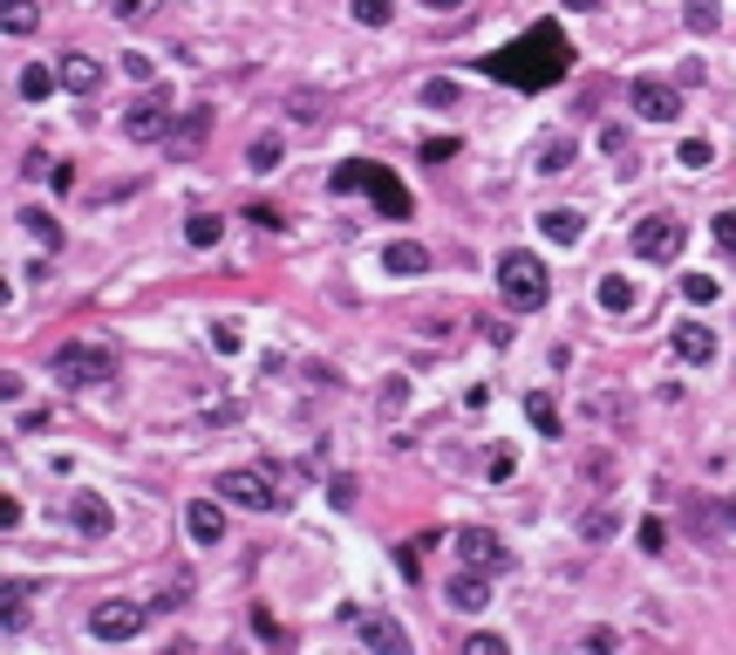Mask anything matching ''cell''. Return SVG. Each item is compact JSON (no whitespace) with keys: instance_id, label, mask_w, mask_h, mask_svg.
I'll list each match as a JSON object with an SVG mask.
<instances>
[{"instance_id":"6da1fadb","label":"cell","mask_w":736,"mask_h":655,"mask_svg":"<svg viewBox=\"0 0 736 655\" xmlns=\"http://www.w3.org/2000/svg\"><path fill=\"white\" fill-rule=\"evenodd\" d=\"M477 69H485L491 83H504V89L539 96V89H552V83H566V75H573V41H566V28H552V21H532L519 41L491 48Z\"/></svg>"},{"instance_id":"7a4b0ae2","label":"cell","mask_w":736,"mask_h":655,"mask_svg":"<svg viewBox=\"0 0 736 655\" xmlns=\"http://www.w3.org/2000/svg\"><path fill=\"white\" fill-rule=\"evenodd\" d=\"M327 191H335V198L362 191V198H375V212H389V219H410V185H402L389 164L348 158V164H335V171H327Z\"/></svg>"},{"instance_id":"3957f363","label":"cell","mask_w":736,"mask_h":655,"mask_svg":"<svg viewBox=\"0 0 736 655\" xmlns=\"http://www.w3.org/2000/svg\"><path fill=\"white\" fill-rule=\"evenodd\" d=\"M498 294H504V308H519V314L546 308V294H552L546 260H539V254H525V246H512V254L498 260Z\"/></svg>"},{"instance_id":"277c9868","label":"cell","mask_w":736,"mask_h":655,"mask_svg":"<svg viewBox=\"0 0 736 655\" xmlns=\"http://www.w3.org/2000/svg\"><path fill=\"white\" fill-rule=\"evenodd\" d=\"M48 369H55V383H68V390H103L110 375H116V356H110L103 342H62Z\"/></svg>"},{"instance_id":"5b68a950","label":"cell","mask_w":736,"mask_h":655,"mask_svg":"<svg viewBox=\"0 0 736 655\" xmlns=\"http://www.w3.org/2000/svg\"><path fill=\"white\" fill-rule=\"evenodd\" d=\"M682 246H689V225H682L675 212H648L641 225H634V254L641 260H675Z\"/></svg>"},{"instance_id":"8992f818","label":"cell","mask_w":736,"mask_h":655,"mask_svg":"<svg viewBox=\"0 0 736 655\" xmlns=\"http://www.w3.org/2000/svg\"><path fill=\"white\" fill-rule=\"evenodd\" d=\"M219 492L233 498V506H246V512H273V506L287 498L273 471H225V478H219Z\"/></svg>"},{"instance_id":"52a82bcc","label":"cell","mask_w":736,"mask_h":655,"mask_svg":"<svg viewBox=\"0 0 736 655\" xmlns=\"http://www.w3.org/2000/svg\"><path fill=\"white\" fill-rule=\"evenodd\" d=\"M144 621H150V608H137V601H103V608H89V635L96 642H137Z\"/></svg>"},{"instance_id":"ba28073f","label":"cell","mask_w":736,"mask_h":655,"mask_svg":"<svg viewBox=\"0 0 736 655\" xmlns=\"http://www.w3.org/2000/svg\"><path fill=\"white\" fill-rule=\"evenodd\" d=\"M627 103H634V116H641V123H675L682 116V89L675 83H654V75H634Z\"/></svg>"},{"instance_id":"9c48e42d","label":"cell","mask_w":736,"mask_h":655,"mask_svg":"<svg viewBox=\"0 0 736 655\" xmlns=\"http://www.w3.org/2000/svg\"><path fill=\"white\" fill-rule=\"evenodd\" d=\"M171 116H177L171 96H164V89H144L137 103H130V116H123V131H130L137 144H164V137H171Z\"/></svg>"},{"instance_id":"30bf717a","label":"cell","mask_w":736,"mask_h":655,"mask_svg":"<svg viewBox=\"0 0 736 655\" xmlns=\"http://www.w3.org/2000/svg\"><path fill=\"white\" fill-rule=\"evenodd\" d=\"M457 560L485 567V573H504V567H512V546H504L498 533H485V526H464V533H457Z\"/></svg>"},{"instance_id":"8fae6325","label":"cell","mask_w":736,"mask_h":655,"mask_svg":"<svg viewBox=\"0 0 736 655\" xmlns=\"http://www.w3.org/2000/svg\"><path fill=\"white\" fill-rule=\"evenodd\" d=\"M485 601H491V573H485V567H464V573H450V608L477 615Z\"/></svg>"},{"instance_id":"7c38bea8","label":"cell","mask_w":736,"mask_h":655,"mask_svg":"<svg viewBox=\"0 0 736 655\" xmlns=\"http://www.w3.org/2000/svg\"><path fill=\"white\" fill-rule=\"evenodd\" d=\"M68 519H75V526H83V533H89V540H103V533H110V526H116V512L103 506V492H75V498H68Z\"/></svg>"},{"instance_id":"4fadbf2b","label":"cell","mask_w":736,"mask_h":655,"mask_svg":"<svg viewBox=\"0 0 736 655\" xmlns=\"http://www.w3.org/2000/svg\"><path fill=\"white\" fill-rule=\"evenodd\" d=\"M55 75H62V89H75V96L103 89V62L83 55V48H75V55H62V62H55Z\"/></svg>"},{"instance_id":"5bb4252c","label":"cell","mask_w":736,"mask_h":655,"mask_svg":"<svg viewBox=\"0 0 736 655\" xmlns=\"http://www.w3.org/2000/svg\"><path fill=\"white\" fill-rule=\"evenodd\" d=\"M185 533H191L198 546H219V540H225V512L212 506V498H191V506H185Z\"/></svg>"},{"instance_id":"9a60e30c","label":"cell","mask_w":736,"mask_h":655,"mask_svg":"<svg viewBox=\"0 0 736 655\" xmlns=\"http://www.w3.org/2000/svg\"><path fill=\"white\" fill-rule=\"evenodd\" d=\"M675 356H682V362H716V328L682 321V328H675Z\"/></svg>"},{"instance_id":"2e32d148","label":"cell","mask_w":736,"mask_h":655,"mask_svg":"<svg viewBox=\"0 0 736 655\" xmlns=\"http://www.w3.org/2000/svg\"><path fill=\"white\" fill-rule=\"evenodd\" d=\"M383 273H396V281H416V273H429V254L416 239H396V246H383Z\"/></svg>"},{"instance_id":"e0dca14e","label":"cell","mask_w":736,"mask_h":655,"mask_svg":"<svg viewBox=\"0 0 736 655\" xmlns=\"http://www.w3.org/2000/svg\"><path fill=\"white\" fill-rule=\"evenodd\" d=\"M539 225H546V239H560V246H573L579 233H587V212H573V206H552V212H546Z\"/></svg>"},{"instance_id":"ac0fdd59","label":"cell","mask_w":736,"mask_h":655,"mask_svg":"<svg viewBox=\"0 0 736 655\" xmlns=\"http://www.w3.org/2000/svg\"><path fill=\"white\" fill-rule=\"evenodd\" d=\"M362 642H369V648H389V655L410 648V635H402V628H396L389 615H369V621H362Z\"/></svg>"},{"instance_id":"d6986e66","label":"cell","mask_w":736,"mask_h":655,"mask_svg":"<svg viewBox=\"0 0 736 655\" xmlns=\"http://www.w3.org/2000/svg\"><path fill=\"white\" fill-rule=\"evenodd\" d=\"M219 233H225V219H212V212H191L185 219V246H198V254H212Z\"/></svg>"},{"instance_id":"ffe728a7","label":"cell","mask_w":736,"mask_h":655,"mask_svg":"<svg viewBox=\"0 0 736 655\" xmlns=\"http://www.w3.org/2000/svg\"><path fill=\"white\" fill-rule=\"evenodd\" d=\"M0 28H8V35H35L41 8H35V0H8V8H0Z\"/></svg>"},{"instance_id":"44dd1931","label":"cell","mask_w":736,"mask_h":655,"mask_svg":"<svg viewBox=\"0 0 736 655\" xmlns=\"http://www.w3.org/2000/svg\"><path fill=\"white\" fill-rule=\"evenodd\" d=\"M634 300H641V294H634V281H621V273H607V281H600V308L607 314H627Z\"/></svg>"},{"instance_id":"7402d4cb","label":"cell","mask_w":736,"mask_h":655,"mask_svg":"<svg viewBox=\"0 0 736 655\" xmlns=\"http://www.w3.org/2000/svg\"><path fill=\"white\" fill-rule=\"evenodd\" d=\"M539 171H546V178L573 171V137H546V144H539Z\"/></svg>"},{"instance_id":"603a6c76","label":"cell","mask_w":736,"mask_h":655,"mask_svg":"<svg viewBox=\"0 0 736 655\" xmlns=\"http://www.w3.org/2000/svg\"><path fill=\"white\" fill-rule=\"evenodd\" d=\"M55 83H62V75H55V69H41V62H28V69H21V96H28V103H41V96L55 89Z\"/></svg>"},{"instance_id":"cb8c5ba5","label":"cell","mask_w":736,"mask_h":655,"mask_svg":"<svg viewBox=\"0 0 736 655\" xmlns=\"http://www.w3.org/2000/svg\"><path fill=\"white\" fill-rule=\"evenodd\" d=\"M21 615H28V581H8V588H0V621L21 628Z\"/></svg>"},{"instance_id":"d4e9b609","label":"cell","mask_w":736,"mask_h":655,"mask_svg":"<svg viewBox=\"0 0 736 655\" xmlns=\"http://www.w3.org/2000/svg\"><path fill=\"white\" fill-rule=\"evenodd\" d=\"M21 225H28V233H35L41 246H62V225H55V212H41V206H28V212H21Z\"/></svg>"},{"instance_id":"484cf974","label":"cell","mask_w":736,"mask_h":655,"mask_svg":"<svg viewBox=\"0 0 736 655\" xmlns=\"http://www.w3.org/2000/svg\"><path fill=\"white\" fill-rule=\"evenodd\" d=\"M525 417H532V423H539V431H546V437H560V410H552V403H546V396H525Z\"/></svg>"},{"instance_id":"4316f807","label":"cell","mask_w":736,"mask_h":655,"mask_svg":"<svg viewBox=\"0 0 736 655\" xmlns=\"http://www.w3.org/2000/svg\"><path fill=\"white\" fill-rule=\"evenodd\" d=\"M682 164H689V171H709V164H716V150H709V137H682Z\"/></svg>"},{"instance_id":"83f0119b","label":"cell","mask_w":736,"mask_h":655,"mask_svg":"<svg viewBox=\"0 0 736 655\" xmlns=\"http://www.w3.org/2000/svg\"><path fill=\"white\" fill-rule=\"evenodd\" d=\"M709 233H716V246H723V254L736 260V206H729V212H716V219H709Z\"/></svg>"},{"instance_id":"f1b7e54d","label":"cell","mask_w":736,"mask_h":655,"mask_svg":"<svg viewBox=\"0 0 736 655\" xmlns=\"http://www.w3.org/2000/svg\"><path fill=\"white\" fill-rule=\"evenodd\" d=\"M682 21H689V28H696V35H709V28H716V21H723V14H716V0H689V14H682Z\"/></svg>"},{"instance_id":"f546056e","label":"cell","mask_w":736,"mask_h":655,"mask_svg":"<svg viewBox=\"0 0 736 655\" xmlns=\"http://www.w3.org/2000/svg\"><path fill=\"white\" fill-rule=\"evenodd\" d=\"M246 164H252V171H273V164H280V137H260V144L246 150Z\"/></svg>"},{"instance_id":"4dcf8cb0","label":"cell","mask_w":736,"mask_h":655,"mask_svg":"<svg viewBox=\"0 0 736 655\" xmlns=\"http://www.w3.org/2000/svg\"><path fill=\"white\" fill-rule=\"evenodd\" d=\"M682 294H689L696 308H702V300H716V273H682Z\"/></svg>"},{"instance_id":"1f68e13d","label":"cell","mask_w":736,"mask_h":655,"mask_svg":"<svg viewBox=\"0 0 736 655\" xmlns=\"http://www.w3.org/2000/svg\"><path fill=\"white\" fill-rule=\"evenodd\" d=\"M198 137H205V110H191V116H185V123H177V131H171V144H177V150H191Z\"/></svg>"},{"instance_id":"d6a6232c","label":"cell","mask_w":736,"mask_h":655,"mask_svg":"<svg viewBox=\"0 0 736 655\" xmlns=\"http://www.w3.org/2000/svg\"><path fill=\"white\" fill-rule=\"evenodd\" d=\"M354 21H362V28H383V21H389V0H354Z\"/></svg>"},{"instance_id":"836d02e7","label":"cell","mask_w":736,"mask_h":655,"mask_svg":"<svg viewBox=\"0 0 736 655\" xmlns=\"http://www.w3.org/2000/svg\"><path fill=\"white\" fill-rule=\"evenodd\" d=\"M641 553H669V526L662 519H641Z\"/></svg>"},{"instance_id":"e575fe53","label":"cell","mask_w":736,"mask_h":655,"mask_svg":"<svg viewBox=\"0 0 736 655\" xmlns=\"http://www.w3.org/2000/svg\"><path fill=\"white\" fill-rule=\"evenodd\" d=\"M600 150H607V158H627V131H621V123H607V131H600Z\"/></svg>"},{"instance_id":"d590c367","label":"cell","mask_w":736,"mask_h":655,"mask_svg":"<svg viewBox=\"0 0 736 655\" xmlns=\"http://www.w3.org/2000/svg\"><path fill=\"white\" fill-rule=\"evenodd\" d=\"M579 533H587V540H607V533H614V512H587V519H579Z\"/></svg>"},{"instance_id":"8d00e7d4","label":"cell","mask_w":736,"mask_h":655,"mask_svg":"<svg viewBox=\"0 0 736 655\" xmlns=\"http://www.w3.org/2000/svg\"><path fill=\"white\" fill-rule=\"evenodd\" d=\"M444 158H457V137H429L423 144V164H444Z\"/></svg>"},{"instance_id":"74e56055","label":"cell","mask_w":736,"mask_h":655,"mask_svg":"<svg viewBox=\"0 0 736 655\" xmlns=\"http://www.w3.org/2000/svg\"><path fill=\"white\" fill-rule=\"evenodd\" d=\"M212 348H219V356H233V348H239V328L219 321V328H212Z\"/></svg>"},{"instance_id":"f35d334b","label":"cell","mask_w":736,"mask_h":655,"mask_svg":"<svg viewBox=\"0 0 736 655\" xmlns=\"http://www.w3.org/2000/svg\"><path fill=\"white\" fill-rule=\"evenodd\" d=\"M110 14H116V21H144L150 0H110Z\"/></svg>"},{"instance_id":"ab89813d","label":"cell","mask_w":736,"mask_h":655,"mask_svg":"<svg viewBox=\"0 0 736 655\" xmlns=\"http://www.w3.org/2000/svg\"><path fill=\"white\" fill-rule=\"evenodd\" d=\"M464 655H504V635H471Z\"/></svg>"},{"instance_id":"60d3db41","label":"cell","mask_w":736,"mask_h":655,"mask_svg":"<svg viewBox=\"0 0 736 655\" xmlns=\"http://www.w3.org/2000/svg\"><path fill=\"white\" fill-rule=\"evenodd\" d=\"M123 69H130L137 83H158V62H150V55H123Z\"/></svg>"},{"instance_id":"b9f144b4","label":"cell","mask_w":736,"mask_h":655,"mask_svg":"<svg viewBox=\"0 0 736 655\" xmlns=\"http://www.w3.org/2000/svg\"><path fill=\"white\" fill-rule=\"evenodd\" d=\"M423 8H429V14H457V8H464V0H423Z\"/></svg>"},{"instance_id":"7bdbcfd3","label":"cell","mask_w":736,"mask_h":655,"mask_svg":"<svg viewBox=\"0 0 736 655\" xmlns=\"http://www.w3.org/2000/svg\"><path fill=\"white\" fill-rule=\"evenodd\" d=\"M566 8H579V14H594V8H600V0H566Z\"/></svg>"}]
</instances>
